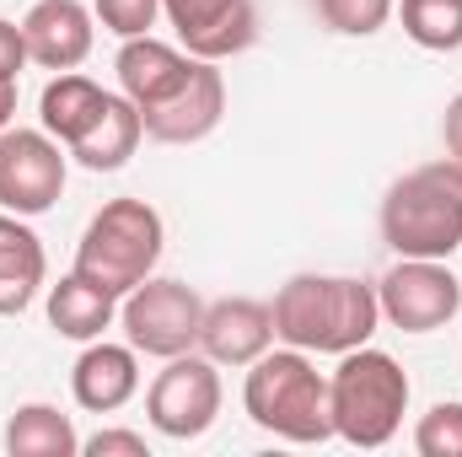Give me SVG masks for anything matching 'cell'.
<instances>
[{"label":"cell","mask_w":462,"mask_h":457,"mask_svg":"<svg viewBox=\"0 0 462 457\" xmlns=\"http://www.w3.org/2000/svg\"><path fill=\"white\" fill-rule=\"evenodd\" d=\"M269 312H274V340L318 350V355L360 350L382 323L376 285L345 280V275H291Z\"/></svg>","instance_id":"cell-1"},{"label":"cell","mask_w":462,"mask_h":457,"mask_svg":"<svg viewBox=\"0 0 462 457\" xmlns=\"http://www.w3.org/2000/svg\"><path fill=\"white\" fill-rule=\"evenodd\" d=\"M242 409L258 431L285 436V442H328L334 436V409H328V377L307 360V350H263L242 382Z\"/></svg>","instance_id":"cell-2"},{"label":"cell","mask_w":462,"mask_h":457,"mask_svg":"<svg viewBox=\"0 0 462 457\" xmlns=\"http://www.w3.org/2000/svg\"><path fill=\"white\" fill-rule=\"evenodd\" d=\"M382 242L398 258H452L462 247V162H425L382 200Z\"/></svg>","instance_id":"cell-3"},{"label":"cell","mask_w":462,"mask_h":457,"mask_svg":"<svg viewBox=\"0 0 462 457\" xmlns=\"http://www.w3.org/2000/svg\"><path fill=\"white\" fill-rule=\"evenodd\" d=\"M328 409H334V436L349 447H387L409 415V377L387 350H345L339 371L328 377Z\"/></svg>","instance_id":"cell-4"},{"label":"cell","mask_w":462,"mask_h":457,"mask_svg":"<svg viewBox=\"0 0 462 457\" xmlns=\"http://www.w3.org/2000/svg\"><path fill=\"white\" fill-rule=\"evenodd\" d=\"M162 242H167L162 216H156L145 200H108V205L87 221V231H81L76 275L124 302V296L156 269Z\"/></svg>","instance_id":"cell-5"},{"label":"cell","mask_w":462,"mask_h":457,"mask_svg":"<svg viewBox=\"0 0 462 457\" xmlns=\"http://www.w3.org/2000/svg\"><path fill=\"white\" fill-rule=\"evenodd\" d=\"M118 323H124V340L134 344V355L145 350V355L172 360V355H183V350L199 344L205 302H199V291L183 285V280H156V275H145V280L124 296Z\"/></svg>","instance_id":"cell-6"},{"label":"cell","mask_w":462,"mask_h":457,"mask_svg":"<svg viewBox=\"0 0 462 457\" xmlns=\"http://www.w3.org/2000/svg\"><path fill=\"white\" fill-rule=\"evenodd\" d=\"M145 415L172 442L205 436L216 425V415H221V371H216V360L194 355V350L172 355L167 371H156V382L145 393Z\"/></svg>","instance_id":"cell-7"},{"label":"cell","mask_w":462,"mask_h":457,"mask_svg":"<svg viewBox=\"0 0 462 457\" xmlns=\"http://www.w3.org/2000/svg\"><path fill=\"white\" fill-rule=\"evenodd\" d=\"M382 318L403 334H436L462 312V280L447 258H398L376 285Z\"/></svg>","instance_id":"cell-8"},{"label":"cell","mask_w":462,"mask_h":457,"mask_svg":"<svg viewBox=\"0 0 462 457\" xmlns=\"http://www.w3.org/2000/svg\"><path fill=\"white\" fill-rule=\"evenodd\" d=\"M65 194V151L49 129H0V210L43 216Z\"/></svg>","instance_id":"cell-9"},{"label":"cell","mask_w":462,"mask_h":457,"mask_svg":"<svg viewBox=\"0 0 462 457\" xmlns=\"http://www.w3.org/2000/svg\"><path fill=\"white\" fill-rule=\"evenodd\" d=\"M162 11L194 60H231L258 38L253 0H162Z\"/></svg>","instance_id":"cell-10"},{"label":"cell","mask_w":462,"mask_h":457,"mask_svg":"<svg viewBox=\"0 0 462 457\" xmlns=\"http://www.w3.org/2000/svg\"><path fill=\"white\" fill-rule=\"evenodd\" d=\"M221 114H226V81H221L216 60H194V76L183 81V92H172L162 108L140 114V124L162 145H194L221 124Z\"/></svg>","instance_id":"cell-11"},{"label":"cell","mask_w":462,"mask_h":457,"mask_svg":"<svg viewBox=\"0 0 462 457\" xmlns=\"http://www.w3.org/2000/svg\"><path fill=\"white\" fill-rule=\"evenodd\" d=\"M114 70H118L124 98H129L140 114H151V108H162L172 92H183V81L194 76V54H189V49H172V43H162V38H151V33H140V38H124Z\"/></svg>","instance_id":"cell-12"},{"label":"cell","mask_w":462,"mask_h":457,"mask_svg":"<svg viewBox=\"0 0 462 457\" xmlns=\"http://www.w3.org/2000/svg\"><path fill=\"white\" fill-rule=\"evenodd\" d=\"M274 344V312L253 296H221L205 302V329H199V350L216 366H253L263 350Z\"/></svg>","instance_id":"cell-13"},{"label":"cell","mask_w":462,"mask_h":457,"mask_svg":"<svg viewBox=\"0 0 462 457\" xmlns=\"http://www.w3.org/2000/svg\"><path fill=\"white\" fill-rule=\"evenodd\" d=\"M92 11L81 0H38L22 16V38H27V60L43 70H76L92 54Z\"/></svg>","instance_id":"cell-14"},{"label":"cell","mask_w":462,"mask_h":457,"mask_svg":"<svg viewBox=\"0 0 462 457\" xmlns=\"http://www.w3.org/2000/svg\"><path fill=\"white\" fill-rule=\"evenodd\" d=\"M70 393L87 415H114L124 409L134 393H140V360H134V344H108L92 340L81 350L76 371H70Z\"/></svg>","instance_id":"cell-15"},{"label":"cell","mask_w":462,"mask_h":457,"mask_svg":"<svg viewBox=\"0 0 462 457\" xmlns=\"http://www.w3.org/2000/svg\"><path fill=\"white\" fill-rule=\"evenodd\" d=\"M43 275H49V258H43L38 231L22 216L0 210V318L27 312L38 285H43Z\"/></svg>","instance_id":"cell-16"},{"label":"cell","mask_w":462,"mask_h":457,"mask_svg":"<svg viewBox=\"0 0 462 457\" xmlns=\"http://www.w3.org/2000/svg\"><path fill=\"white\" fill-rule=\"evenodd\" d=\"M108 98L114 92H103L92 76H76V70H60L49 87H43V98H38V118H43V129L70 151L97 118H103V108H108Z\"/></svg>","instance_id":"cell-17"},{"label":"cell","mask_w":462,"mask_h":457,"mask_svg":"<svg viewBox=\"0 0 462 457\" xmlns=\"http://www.w3.org/2000/svg\"><path fill=\"white\" fill-rule=\"evenodd\" d=\"M114 312H118V296L108 291H97L92 280H81L76 269L60 280V285H49V323H54V334H65V340H103V329H114Z\"/></svg>","instance_id":"cell-18"},{"label":"cell","mask_w":462,"mask_h":457,"mask_svg":"<svg viewBox=\"0 0 462 457\" xmlns=\"http://www.w3.org/2000/svg\"><path fill=\"white\" fill-rule=\"evenodd\" d=\"M140 135H145V124H140V108L129 103V98H108V108L103 118L70 145V156L81 162V167H92V173H118L129 156H134V145H140Z\"/></svg>","instance_id":"cell-19"},{"label":"cell","mask_w":462,"mask_h":457,"mask_svg":"<svg viewBox=\"0 0 462 457\" xmlns=\"http://www.w3.org/2000/svg\"><path fill=\"white\" fill-rule=\"evenodd\" d=\"M5 452L11 457H76L81 436L70 425V415L49 409V404H22L5 425Z\"/></svg>","instance_id":"cell-20"},{"label":"cell","mask_w":462,"mask_h":457,"mask_svg":"<svg viewBox=\"0 0 462 457\" xmlns=\"http://www.w3.org/2000/svg\"><path fill=\"white\" fill-rule=\"evenodd\" d=\"M403 33L430 49V54H452L462 49V0H403Z\"/></svg>","instance_id":"cell-21"},{"label":"cell","mask_w":462,"mask_h":457,"mask_svg":"<svg viewBox=\"0 0 462 457\" xmlns=\"http://www.w3.org/2000/svg\"><path fill=\"white\" fill-rule=\"evenodd\" d=\"M318 11H323V22H328L334 33H345V38H371V33L387 27L393 0H318Z\"/></svg>","instance_id":"cell-22"},{"label":"cell","mask_w":462,"mask_h":457,"mask_svg":"<svg viewBox=\"0 0 462 457\" xmlns=\"http://www.w3.org/2000/svg\"><path fill=\"white\" fill-rule=\"evenodd\" d=\"M420 457H462V404H436L414 425Z\"/></svg>","instance_id":"cell-23"},{"label":"cell","mask_w":462,"mask_h":457,"mask_svg":"<svg viewBox=\"0 0 462 457\" xmlns=\"http://www.w3.org/2000/svg\"><path fill=\"white\" fill-rule=\"evenodd\" d=\"M92 16H97L108 33H118V38H140V33L156 27L162 0H92Z\"/></svg>","instance_id":"cell-24"},{"label":"cell","mask_w":462,"mask_h":457,"mask_svg":"<svg viewBox=\"0 0 462 457\" xmlns=\"http://www.w3.org/2000/svg\"><path fill=\"white\" fill-rule=\"evenodd\" d=\"M87 457H145V436L134 431H97L92 442H81Z\"/></svg>","instance_id":"cell-25"},{"label":"cell","mask_w":462,"mask_h":457,"mask_svg":"<svg viewBox=\"0 0 462 457\" xmlns=\"http://www.w3.org/2000/svg\"><path fill=\"white\" fill-rule=\"evenodd\" d=\"M27 65V38L16 22H0V81H16Z\"/></svg>","instance_id":"cell-26"},{"label":"cell","mask_w":462,"mask_h":457,"mask_svg":"<svg viewBox=\"0 0 462 457\" xmlns=\"http://www.w3.org/2000/svg\"><path fill=\"white\" fill-rule=\"evenodd\" d=\"M441 135H447V156L462 162V92L447 103V118H441Z\"/></svg>","instance_id":"cell-27"},{"label":"cell","mask_w":462,"mask_h":457,"mask_svg":"<svg viewBox=\"0 0 462 457\" xmlns=\"http://www.w3.org/2000/svg\"><path fill=\"white\" fill-rule=\"evenodd\" d=\"M16 118V81H0V129H11Z\"/></svg>","instance_id":"cell-28"}]
</instances>
